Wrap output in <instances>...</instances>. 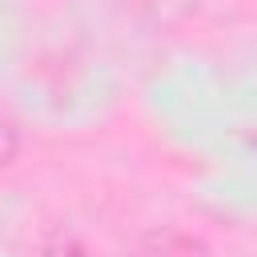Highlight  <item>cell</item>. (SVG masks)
<instances>
[{
    "instance_id": "3957f363",
    "label": "cell",
    "mask_w": 257,
    "mask_h": 257,
    "mask_svg": "<svg viewBox=\"0 0 257 257\" xmlns=\"http://www.w3.org/2000/svg\"><path fill=\"white\" fill-rule=\"evenodd\" d=\"M44 257H88V249H80L76 241H56Z\"/></svg>"
},
{
    "instance_id": "7a4b0ae2",
    "label": "cell",
    "mask_w": 257,
    "mask_h": 257,
    "mask_svg": "<svg viewBox=\"0 0 257 257\" xmlns=\"http://www.w3.org/2000/svg\"><path fill=\"white\" fill-rule=\"evenodd\" d=\"M12 153H16V128H12V120L0 116V165H4Z\"/></svg>"
},
{
    "instance_id": "6da1fadb",
    "label": "cell",
    "mask_w": 257,
    "mask_h": 257,
    "mask_svg": "<svg viewBox=\"0 0 257 257\" xmlns=\"http://www.w3.org/2000/svg\"><path fill=\"white\" fill-rule=\"evenodd\" d=\"M141 257H201V245L185 233H149L141 241Z\"/></svg>"
}]
</instances>
